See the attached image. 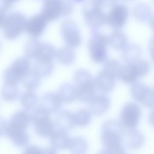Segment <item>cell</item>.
Instances as JSON below:
<instances>
[{"label": "cell", "instance_id": "cell-1", "mask_svg": "<svg viewBox=\"0 0 154 154\" xmlns=\"http://www.w3.org/2000/svg\"><path fill=\"white\" fill-rule=\"evenodd\" d=\"M1 26L5 36L8 38H15L25 29L26 20L20 12H12L7 15L1 14Z\"/></svg>", "mask_w": 154, "mask_h": 154}, {"label": "cell", "instance_id": "cell-2", "mask_svg": "<svg viewBox=\"0 0 154 154\" xmlns=\"http://www.w3.org/2000/svg\"><path fill=\"white\" fill-rule=\"evenodd\" d=\"M105 2L102 0H94L86 3L83 13L88 24L94 28H98L106 23L108 13L103 10Z\"/></svg>", "mask_w": 154, "mask_h": 154}, {"label": "cell", "instance_id": "cell-3", "mask_svg": "<svg viewBox=\"0 0 154 154\" xmlns=\"http://www.w3.org/2000/svg\"><path fill=\"white\" fill-rule=\"evenodd\" d=\"M25 49V53L28 57L44 61H51L54 54V48L51 44L40 42L36 39L29 40Z\"/></svg>", "mask_w": 154, "mask_h": 154}, {"label": "cell", "instance_id": "cell-4", "mask_svg": "<svg viewBox=\"0 0 154 154\" xmlns=\"http://www.w3.org/2000/svg\"><path fill=\"white\" fill-rule=\"evenodd\" d=\"M108 38L103 34L95 32L93 33L88 42L91 57L96 62L104 61L107 57Z\"/></svg>", "mask_w": 154, "mask_h": 154}, {"label": "cell", "instance_id": "cell-5", "mask_svg": "<svg viewBox=\"0 0 154 154\" xmlns=\"http://www.w3.org/2000/svg\"><path fill=\"white\" fill-rule=\"evenodd\" d=\"M72 6L68 2L60 0H46L44 1L41 13L48 21L57 18L61 15L71 11Z\"/></svg>", "mask_w": 154, "mask_h": 154}, {"label": "cell", "instance_id": "cell-6", "mask_svg": "<svg viewBox=\"0 0 154 154\" xmlns=\"http://www.w3.org/2000/svg\"><path fill=\"white\" fill-rule=\"evenodd\" d=\"M49 112L45 108H41L36 111L33 116L35 130L37 134L41 137L50 136L54 131V126L50 118Z\"/></svg>", "mask_w": 154, "mask_h": 154}, {"label": "cell", "instance_id": "cell-7", "mask_svg": "<svg viewBox=\"0 0 154 154\" xmlns=\"http://www.w3.org/2000/svg\"><path fill=\"white\" fill-rule=\"evenodd\" d=\"M30 66L27 59L21 57L17 59L5 71V78L7 83L16 84L27 74Z\"/></svg>", "mask_w": 154, "mask_h": 154}, {"label": "cell", "instance_id": "cell-8", "mask_svg": "<svg viewBox=\"0 0 154 154\" xmlns=\"http://www.w3.org/2000/svg\"><path fill=\"white\" fill-rule=\"evenodd\" d=\"M128 14V9L125 5L113 2L107 14L106 23L113 28H120L125 24Z\"/></svg>", "mask_w": 154, "mask_h": 154}, {"label": "cell", "instance_id": "cell-9", "mask_svg": "<svg viewBox=\"0 0 154 154\" xmlns=\"http://www.w3.org/2000/svg\"><path fill=\"white\" fill-rule=\"evenodd\" d=\"M131 92L134 98L144 106L148 107L154 106V91L148 86L135 82L131 86Z\"/></svg>", "mask_w": 154, "mask_h": 154}, {"label": "cell", "instance_id": "cell-10", "mask_svg": "<svg viewBox=\"0 0 154 154\" xmlns=\"http://www.w3.org/2000/svg\"><path fill=\"white\" fill-rule=\"evenodd\" d=\"M61 34L64 41L70 47L79 45L81 41L80 34L77 25L72 20H66L61 26Z\"/></svg>", "mask_w": 154, "mask_h": 154}, {"label": "cell", "instance_id": "cell-11", "mask_svg": "<svg viewBox=\"0 0 154 154\" xmlns=\"http://www.w3.org/2000/svg\"><path fill=\"white\" fill-rule=\"evenodd\" d=\"M140 114L139 106L136 103H129L126 104L122 110L121 119L124 125L133 128L137 125Z\"/></svg>", "mask_w": 154, "mask_h": 154}, {"label": "cell", "instance_id": "cell-12", "mask_svg": "<svg viewBox=\"0 0 154 154\" xmlns=\"http://www.w3.org/2000/svg\"><path fill=\"white\" fill-rule=\"evenodd\" d=\"M47 21L41 13L34 14L26 20L25 29L31 35L38 36L42 32Z\"/></svg>", "mask_w": 154, "mask_h": 154}, {"label": "cell", "instance_id": "cell-13", "mask_svg": "<svg viewBox=\"0 0 154 154\" xmlns=\"http://www.w3.org/2000/svg\"><path fill=\"white\" fill-rule=\"evenodd\" d=\"M3 132L18 146L21 147L26 145L29 140V136L25 130L18 129L8 125H5Z\"/></svg>", "mask_w": 154, "mask_h": 154}, {"label": "cell", "instance_id": "cell-14", "mask_svg": "<svg viewBox=\"0 0 154 154\" xmlns=\"http://www.w3.org/2000/svg\"><path fill=\"white\" fill-rule=\"evenodd\" d=\"M114 78L115 77L103 69L97 76L95 83L100 89L109 91L114 85Z\"/></svg>", "mask_w": 154, "mask_h": 154}, {"label": "cell", "instance_id": "cell-15", "mask_svg": "<svg viewBox=\"0 0 154 154\" xmlns=\"http://www.w3.org/2000/svg\"><path fill=\"white\" fill-rule=\"evenodd\" d=\"M121 80L127 83H134L139 77L133 62L122 66L119 76Z\"/></svg>", "mask_w": 154, "mask_h": 154}, {"label": "cell", "instance_id": "cell-16", "mask_svg": "<svg viewBox=\"0 0 154 154\" xmlns=\"http://www.w3.org/2000/svg\"><path fill=\"white\" fill-rule=\"evenodd\" d=\"M141 51L140 47L137 44L132 43L127 45L122 49V56L127 63H131L137 60Z\"/></svg>", "mask_w": 154, "mask_h": 154}, {"label": "cell", "instance_id": "cell-17", "mask_svg": "<svg viewBox=\"0 0 154 154\" xmlns=\"http://www.w3.org/2000/svg\"><path fill=\"white\" fill-rule=\"evenodd\" d=\"M29 122L30 118L27 113L24 111H21L14 115L8 124L17 128L26 130Z\"/></svg>", "mask_w": 154, "mask_h": 154}, {"label": "cell", "instance_id": "cell-18", "mask_svg": "<svg viewBox=\"0 0 154 154\" xmlns=\"http://www.w3.org/2000/svg\"><path fill=\"white\" fill-rule=\"evenodd\" d=\"M107 38L108 43L116 49H122L127 45V37L125 33L121 31H114Z\"/></svg>", "mask_w": 154, "mask_h": 154}, {"label": "cell", "instance_id": "cell-19", "mask_svg": "<svg viewBox=\"0 0 154 154\" xmlns=\"http://www.w3.org/2000/svg\"><path fill=\"white\" fill-rule=\"evenodd\" d=\"M90 101L92 112L97 115L104 112L109 105L108 100L104 96H94Z\"/></svg>", "mask_w": 154, "mask_h": 154}, {"label": "cell", "instance_id": "cell-20", "mask_svg": "<svg viewBox=\"0 0 154 154\" xmlns=\"http://www.w3.org/2000/svg\"><path fill=\"white\" fill-rule=\"evenodd\" d=\"M51 143L54 148L62 149L66 147L68 143V138L63 131H54L50 136Z\"/></svg>", "mask_w": 154, "mask_h": 154}, {"label": "cell", "instance_id": "cell-21", "mask_svg": "<svg viewBox=\"0 0 154 154\" xmlns=\"http://www.w3.org/2000/svg\"><path fill=\"white\" fill-rule=\"evenodd\" d=\"M151 10L148 5L144 3H140L134 7V13L136 17L138 20H145L149 17Z\"/></svg>", "mask_w": 154, "mask_h": 154}, {"label": "cell", "instance_id": "cell-22", "mask_svg": "<svg viewBox=\"0 0 154 154\" xmlns=\"http://www.w3.org/2000/svg\"><path fill=\"white\" fill-rule=\"evenodd\" d=\"M59 96L61 100L70 102L77 97L76 88L71 85H64L61 88Z\"/></svg>", "mask_w": 154, "mask_h": 154}, {"label": "cell", "instance_id": "cell-23", "mask_svg": "<svg viewBox=\"0 0 154 154\" xmlns=\"http://www.w3.org/2000/svg\"><path fill=\"white\" fill-rule=\"evenodd\" d=\"M57 58L62 63H69L74 58V54L73 50L68 47H63L60 48L57 50Z\"/></svg>", "mask_w": 154, "mask_h": 154}, {"label": "cell", "instance_id": "cell-24", "mask_svg": "<svg viewBox=\"0 0 154 154\" xmlns=\"http://www.w3.org/2000/svg\"><path fill=\"white\" fill-rule=\"evenodd\" d=\"M137 71L139 77H143L148 73L150 65L147 60L144 59L137 60L133 62Z\"/></svg>", "mask_w": 154, "mask_h": 154}, {"label": "cell", "instance_id": "cell-25", "mask_svg": "<svg viewBox=\"0 0 154 154\" xmlns=\"http://www.w3.org/2000/svg\"><path fill=\"white\" fill-rule=\"evenodd\" d=\"M36 98L35 95L32 92L29 91L25 94L21 99V103L26 108L32 107L35 104Z\"/></svg>", "mask_w": 154, "mask_h": 154}, {"label": "cell", "instance_id": "cell-26", "mask_svg": "<svg viewBox=\"0 0 154 154\" xmlns=\"http://www.w3.org/2000/svg\"><path fill=\"white\" fill-rule=\"evenodd\" d=\"M3 90L4 97L8 100H12L16 97L17 90L16 84L7 83Z\"/></svg>", "mask_w": 154, "mask_h": 154}, {"label": "cell", "instance_id": "cell-27", "mask_svg": "<svg viewBox=\"0 0 154 154\" xmlns=\"http://www.w3.org/2000/svg\"><path fill=\"white\" fill-rule=\"evenodd\" d=\"M90 115L86 110L84 109L79 110L75 116L74 119L78 122L84 123V122L88 121L90 119Z\"/></svg>", "mask_w": 154, "mask_h": 154}, {"label": "cell", "instance_id": "cell-28", "mask_svg": "<svg viewBox=\"0 0 154 154\" xmlns=\"http://www.w3.org/2000/svg\"><path fill=\"white\" fill-rule=\"evenodd\" d=\"M41 149L35 145H30L24 150L23 154H41Z\"/></svg>", "mask_w": 154, "mask_h": 154}, {"label": "cell", "instance_id": "cell-29", "mask_svg": "<svg viewBox=\"0 0 154 154\" xmlns=\"http://www.w3.org/2000/svg\"><path fill=\"white\" fill-rule=\"evenodd\" d=\"M148 48L150 54L154 61V35L150 39L149 43Z\"/></svg>", "mask_w": 154, "mask_h": 154}, {"label": "cell", "instance_id": "cell-30", "mask_svg": "<svg viewBox=\"0 0 154 154\" xmlns=\"http://www.w3.org/2000/svg\"><path fill=\"white\" fill-rule=\"evenodd\" d=\"M41 154H57L55 149L51 147H46L41 149Z\"/></svg>", "mask_w": 154, "mask_h": 154}, {"label": "cell", "instance_id": "cell-31", "mask_svg": "<svg viewBox=\"0 0 154 154\" xmlns=\"http://www.w3.org/2000/svg\"><path fill=\"white\" fill-rule=\"evenodd\" d=\"M149 120L150 124L154 126V109L151 111L149 113Z\"/></svg>", "mask_w": 154, "mask_h": 154}, {"label": "cell", "instance_id": "cell-32", "mask_svg": "<svg viewBox=\"0 0 154 154\" xmlns=\"http://www.w3.org/2000/svg\"><path fill=\"white\" fill-rule=\"evenodd\" d=\"M149 22L150 26L154 30V14L150 17Z\"/></svg>", "mask_w": 154, "mask_h": 154}]
</instances>
